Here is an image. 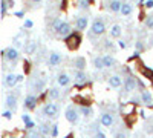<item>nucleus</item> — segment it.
Instances as JSON below:
<instances>
[{
	"label": "nucleus",
	"instance_id": "nucleus-12",
	"mask_svg": "<svg viewBox=\"0 0 153 138\" xmlns=\"http://www.w3.org/2000/svg\"><path fill=\"white\" fill-rule=\"evenodd\" d=\"M71 77L66 74V72H60L58 75H57V84L60 86V87H66V86H69L71 84Z\"/></svg>",
	"mask_w": 153,
	"mask_h": 138
},
{
	"label": "nucleus",
	"instance_id": "nucleus-27",
	"mask_svg": "<svg viewBox=\"0 0 153 138\" xmlns=\"http://www.w3.org/2000/svg\"><path fill=\"white\" fill-rule=\"evenodd\" d=\"M63 25H65V20H63L61 17H57V19L52 22V31H54V32H58Z\"/></svg>",
	"mask_w": 153,
	"mask_h": 138
},
{
	"label": "nucleus",
	"instance_id": "nucleus-24",
	"mask_svg": "<svg viewBox=\"0 0 153 138\" xmlns=\"http://www.w3.org/2000/svg\"><path fill=\"white\" fill-rule=\"evenodd\" d=\"M45 84H46V80H45V78H37V80L34 81L32 89H34V91H37V92H40V91H43Z\"/></svg>",
	"mask_w": 153,
	"mask_h": 138
},
{
	"label": "nucleus",
	"instance_id": "nucleus-39",
	"mask_svg": "<svg viewBox=\"0 0 153 138\" xmlns=\"http://www.w3.org/2000/svg\"><path fill=\"white\" fill-rule=\"evenodd\" d=\"M146 8H153V0H147V2H146Z\"/></svg>",
	"mask_w": 153,
	"mask_h": 138
},
{
	"label": "nucleus",
	"instance_id": "nucleus-35",
	"mask_svg": "<svg viewBox=\"0 0 153 138\" xmlns=\"http://www.w3.org/2000/svg\"><path fill=\"white\" fill-rule=\"evenodd\" d=\"M32 26H34L32 20H25V25H23V28H26V29H31Z\"/></svg>",
	"mask_w": 153,
	"mask_h": 138
},
{
	"label": "nucleus",
	"instance_id": "nucleus-17",
	"mask_svg": "<svg viewBox=\"0 0 153 138\" xmlns=\"http://www.w3.org/2000/svg\"><path fill=\"white\" fill-rule=\"evenodd\" d=\"M141 103L146 106H153V95L150 91H143L141 92Z\"/></svg>",
	"mask_w": 153,
	"mask_h": 138
},
{
	"label": "nucleus",
	"instance_id": "nucleus-37",
	"mask_svg": "<svg viewBox=\"0 0 153 138\" xmlns=\"http://www.w3.org/2000/svg\"><path fill=\"white\" fill-rule=\"evenodd\" d=\"M118 46H120L121 49H126V48H127V42H126V40H120V42H118Z\"/></svg>",
	"mask_w": 153,
	"mask_h": 138
},
{
	"label": "nucleus",
	"instance_id": "nucleus-5",
	"mask_svg": "<svg viewBox=\"0 0 153 138\" xmlns=\"http://www.w3.org/2000/svg\"><path fill=\"white\" fill-rule=\"evenodd\" d=\"M61 61H63V55L57 51H52L48 57V66L49 68H57V66L61 65Z\"/></svg>",
	"mask_w": 153,
	"mask_h": 138
},
{
	"label": "nucleus",
	"instance_id": "nucleus-43",
	"mask_svg": "<svg viewBox=\"0 0 153 138\" xmlns=\"http://www.w3.org/2000/svg\"><path fill=\"white\" fill-rule=\"evenodd\" d=\"M29 2H31V3H34V5H38V3H42L43 0H29Z\"/></svg>",
	"mask_w": 153,
	"mask_h": 138
},
{
	"label": "nucleus",
	"instance_id": "nucleus-2",
	"mask_svg": "<svg viewBox=\"0 0 153 138\" xmlns=\"http://www.w3.org/2000/svg\"><path fill=\"white\" fill-rule=\"evenodd\" d=\"M58 112H60V106L57 103H46L43 107H42V114L48 118H55L58 117Z\"/></svg>",
	"mask_w": 153,
	"mask_h": 138
},
{
	"label": "nucleus",
	"instance_id": "nucleus-15",
	"mask_svg": "<svg viewBox=\"0 0 153 138\" xmlns=\"http://www.w3.org/2000/svg\"><path fill=\"white\" fill-rule=\"evenodd\" d=\"M71 34H72V26H71L68 22H65V25H63V26L60 28V31L57 32V35L61 37V39H66V37L71 35Z\"/></svg>",
	"mask_w": 153,
	"mask_h": 138
},
{
	"label": "nucleus",
	"instance_id": "nucleus-11",
	"mask_svg": "<svg viewBox=\"0 0 153 138\" xmlns=\"http://www.w3.org/2000/svg\"><path fill=\"white\" fill-rule=\"evenodd\" d=\"M17 95L16 94H8L6 95V100H5V103H6V107L8 109H11L12 112H16V109H17Z\"/></svg>",
	"mask_w": 153,
	"mask_h": 138
},
{
	"label": "nucleus",
	"instance_id": "nucleus-18",
	"mask_svg": "<svg viewBox=\"0 0 153 138\" xmlns=\"http://www.w3.org/2000/svg\"><path fill=\"white\" fill-rule=\"evenodd\" d=\"M72 66H74V69L84 71V69H86V58H84V57H75V58L72 60Z\"/></svg>",
	"mask_w": 153,
	"mask_h": 138
},
{
	"label": "nucleus",
	"instance_id": "nucleus-42",
	"mask_svg": "<svg viewBox=\"0 0 153 138\" xmlns=\"http://www.w3.org/2000/svg\"><path fill=\"white\" fill-rule=\"evenodd\" d=\"M136 49H138V51H141V49H143V43L141 42H136Z\"/></svg>",
	"mask_w": 153,
	"mask_h": 138
},
{
	"label": "nucleus",
	"instance_id": "nucleus-3",
	"mask_svg": "<svg viewBox=\"0 0 153 138\" xmlns=\"http://www.w3.org/2000/svg\"><path fill=\"white\" fill-rule=\"evenodd\" d=\"M2 55H3V58L6 60V61H9L11 65H14V63H17L19 61V58H20V54H19V51L16 48H6V49H3L2 51Z\"/></svg>",
	"mask_w": 153,
	"mask_h": 138
},
{
	"label": "nucleus",
	"instance_id": "nucleus-46",
	"mask_svg": "<svg viewBox=\"0 0 153 138\" xmlns=\"http://www.w3.org/2000/svg\"><path fill=\"white\" fill-rule=\"evenodd\" d=\"M139 2H141V3H143V2H146V0H139Z\"/></svg>",
	"mask_w": 153,
	"mask_h": 138
},
{
	"label": "nucleus",
	"instance_id": "nucleus-9",
	"mask_svg": "<svg viewBox=\"0 0 153 138\" xmlns=\"http://www.w3.org/2000/svg\"><path fill=\"white\" fill-rule=\"evenodd\" d=\"M37 95H34V94H28L26 97H25V103H23V106H25V109H28V110H34L35 109V106H37Z\"/></svg>",
	"mask_w": 153,
	"mask_h": 138
},
{
	"label": "nucleus",
	"instance_id": "nucleus-23",
	"mask_svg": "<svg viewBox=\"0 0 153 138\" xmlns=\"http://www.w3.org/2000/svg\"><path fill=\"white\" fill-rule=\"evenodd\" d=\"M61 95V92L58 91V87H49L48 89V97L49 100H58Z\"/></svg>",
	"mask_w": 153,
	"mask_h": 138
},
{
	"label": "nucleus",
	"instance_id": "nucleus-40",
	"mask_svg": "<svg viewBox=\"0 0 153 138\" xmlns=\"http://www.w3.org/2000/svg\"><path fill=\"white\" fill-rule=\"evenodd\" d=\"M95 138H106V137H104V134H103V132L97 131V134H95Z\"/></svg>",
	"mask_w": 153,
	"mask_h": 138
},
{
	"label": "nucleus",
	"instance_id": "nucleus-4",
	"mask_svg": "<svg viewBox=\"0 0 153 138\" xmlns=\"http://www.w3.org/2000/svg\"><path fill=\"white\" fill-rule=\"evenodd\" d=\"M65 115H66V120L71 123V124H76L78 123V120H80V110L78 109H75L74 106H69L68 109H66V112H65Z\"/></svg>",
	"mask_w": 153,
	"mask_h": 138
},
{
	"label": "nucleus",
	"instance_id": "nucleus-44",
	"mask_svg": "<svg viewBox=\"0 0 153 138\" xmlns=\"http://www.w3.org/2000/svg\"><path fill=\"white\" fill-rule=\"evenodd\" d=\"M29 138H38V135H37V134H32V135H31Z\"/></svg>",
	"mask_w": 153,
	"mask_h": 138
},
{
	"label": "nucleus",
	"instance_id": "nucleus-41",
	"mask_svg": "<svg viewBox=\"0 0 153 138\" xmlns=\"http://www.w3.org/2000/svg\"><path fill=\"white\" fill-rule=\"evenodd\" d=\"M25 126H26V129H32V128H34V121H29V123H25Z\"/></svg>",
	"mask_w": 153,
	"mask_h": 138
},
{
	"label": "nucleus",
	"instance_id": "nucleus-25",
	"mask_svg": "<svg viewBox=\"0 0 153 138\" xmlns=\"http://www.w3.org/2000/svg\"><path fill=\"white\" fill-rule=\"evenodd\" d=\"M94 68L97 71H103L106 66H104V61H103V57H94Z\"/></svg>",
	"mask_w": 153,
	"mask_h": 138
},
{
	"label": "nucleus",
	"instance_id": "nucleus-16",
	"mask_svg": "<svg viewBox=\"0 0 153 138\" xmlns=\"http://www.w3.org/2000/svg\"><path fill=\"white\" fill-rule=\"evenodd\" d=\"M121 6H123L121 0H109V2H107V9L110 12H120Z\"/></svg>",
	"mask_w": 153,
	"mask_h": 138
},
{
	"label": "nucleus",
	"instance_id": "nucleus-1",
	"mask_svg": "<svg viewBox=\"0 0 153 138\" xmlns=\"http://www.w3.org/2000/svg\"><path fill=\"white\" fill-rule=\"evenodd\" d=\"M106 32V23H104V20L103 19H100V17H97L94 22H92V25H91V37H100V35H103Z\"/></svg>",
	"mask_w": 153,
	"mask_h": 138
},
{
	"label": "nucleus",
	"instance_id": "nucleus-38",
	"mask_svg": "<svg viewBox=\"0 0 153 138\" xmlns=\"http://www.w3.org/2000/svg\"><path fill=\"white\" fill-rule=\"evenodd\" d=\"M22 120H23L25 123H29V121H31V118H29L28 114H23V115H22Z\"/></svg>",
	"mask_w": 153,
	"mask_h": 138
},
{
	"label": "nucleus",
	"instance_id": "nucleus-28",
	"mask_svg": "<svg viewBox=\"0 0 153 138\" xmlns=\"http://www.w3.org/2000/svg\"><path fill=\"white\" fill-rule=\"evenodd\" d=\"M8 6H11V3L8 2V0H2V17H6Z\"/></svg>",
	"mask_w": 153,
	"mask_h": 138
},
{
	"label": "nucleus",
	"instance_id": "nucleus-14",
	"mask_svg": "<svg viewBox=\"0 0 153 138\" xmlns=\"http://www.w3.org/2000/svg\"><path fill=\"white\" fill-rule=\"evenodd\" d=\"M37 46H38V43H37L35 40H29V42H26V43L23 45V48H25V54H28V55L35 54Z\"/></svg>",
	"mask_w": 153,
	"mask_h": 138
},
{
	"label": "nucleus",
	"instance_id": "nucleus-22",
	"mask_svg": "<svg viewBox=\"0 0 153 138\" xmlns=\"http://www.w3.org/2000/svg\"><path fill=\"white\" fill-rule=\"evenodd\" d=\"M103 61H104V66L106 68H113L115 65H117V58H115L113 55H110V54L103 55Z\"/></svg>",
	"mask_w": 153,
	"mask_h": 138
},
{
	"label": "nucleus",
	"instance_id": "nucleus-34",
	"mask_svg": "<svg viewBox=\"0 0 153 138\" xmlns=\"http://www.w3.org/2000/svg\"><path fill=\"white\" fill-rule=\"evenodd\" d=\"M115 138H129V135H127L126 131H120L117 135H115Z\"/></svg>",
	"mask_w": 153,
	"mask_h": 138
},
{
	"label": "nucleus",
	"instance_id": "nucleus-29",
	"mask_svg": "<svg viewBox=\"0 0 153 138\" xmlns=\"http://www.w3.org/2000/svg\"><path fill=\"white\" fill-rule=\"evenodd\" d=\"M144 25L147 29H152L153 28V16H147V19L144 20Z\"/></svg>",
	"mask_w": 153,
	"mask_h": 138
},
{
	"label": "nucleus",
	"instance_id": "nucleus-36",
	"mask_svg": "<svg viewBox=\"0 0 153 138\" xmlns=\"http://www.w3.org/2000/svg\"><path fill=\"white\" fill-rule=\"evenodd\" d=\"M57 128H58L57 124H54L52 129H51V135H52V137H55V135H57V132H58V129H57Z\"/></svg>",
	"mask_w": 153,
	"mask_h": 138
},
{
	"label": "nucleus",
	"instance_id": "nucleus-33",
	"mask_svg": "<svg viewBox=\"0 0 153 138\" xmlns=\"http://www.w3.org/2000/svg\"><path fill=\"white\" fill-rule=\"evenodd\" d=\"M3 118H6V120H11V118H12V110H11V109L3 110Z\"/></svg>",
	"mask_w": 153,
	"mask_h": 138
},
{
	"label": "nucleus",
	"instance_id": "nucleus-6",
	"mask_svg": "<svg viewBox=\"0 0 153 138\" xmlns=\"http://www.w3.org/2000/svg\"><path fill=\"white\" fill-rule=\"evenodd\" d=\"M72 78L75 83H78V84H84L87 83L89 80V75L84 72V71H80V69H74L72 71Z\"/></svg>",
	"mask_w": 153,
	"mask_h": 138
},
{
	"label": "nucleus",
	"instance_id": "nucleus-30",
	"mask_svg": "<svg viewBox=\"0 0 153 138\" xmlns=\"http://www.w3.org/2000/svg\"><path fill=\"white\" fill-rule=\"evenodd\" d=\"M51 129H52V126H46V124H43V126H40V132L45 134V135H51Z\"/></svg>",
	"mask_w": 153,
	"mask_h": 138
},
{
	"label": "nucleus",
	"instance_id": "nucleus-19",
	"mask_svg": "<svg viewBox=\"0 0 153 138\" xmlns=\"http://www.w3.org/2000/svg\"><path fill=\"white\" fill-rule=\"evenodd\" d=\"M109 34H110V37L112 39H120V37L123 35V28L120 26V25H112L110 26V29H109Z\"/></svg>",
	"mask_w": 153,
	"mask_h": 138
},
{
	"label": "nucleus",
	"instance_id": "nucleus-32",
	"mask_svg": "<svg viewBox=\"0 0 153 138\" xmlns=\"http://www.w3.org/2000/svg\"><path fill=\"white\" fill-rule=\"evenodd\" d=\"M89 6V0H80L78 2V8L80 9H86Z\"/></svg>",
	"mask_w": 153,
	"mask_h": 138
},
{
	"label": "nucleus",
	"instance_id": "nucleus-8",
	"mask_svg": "<svg viewBox=\"0 0 153 138\" xmlns=\"http://www.w3.org/2000/svg\"><path fill=\"white\" fill-rule=\"evenodd\" d=\"M100 121L104 128H112L113 123H115V115L110 114V112H103L101 117H100Z\"/></svg>",
	"mask_w": 153,
	"mask_h": 138
},
{
	"label": "nucleus",
	"instance_id": "nucleus-20",
	"mask_svg": "<svg viewBox=\"0 0 153 138\" xmlns=\"http://www.w3.org/2000/svg\"><path fill=\"white\" fill-rule=\"evenodd\" d=\"M123 84V78H121V75L118 74H113L109 77V86L110 87H120Z\"/></svg>",
	"mask_w": 153,
	"mask_h": 138
},
{
	"label": "nucleus",
	"instance_id": "nucleus-10",
	"mask_svg": "<svg viewBox=\"0 0 153 138\" xmlns=\"http://www.w3.org/2000/svg\"><path fill=\"white\" fill-rule=\"evenodd\" d=\"M20 81V78H19V75H16V74H12V72H9V74H6L5 75V80H3V84L6 86V87H14L17 83Z\"/></svg>",
	"mask_w": 153,
	"mask_h": 138
},
{
	"label": "nucleus",
	"instance_id": "nucleus-45",
	"mask_svg": "<svg viewBox=\"0 0 153 138\" xmlns=\"http://www.w3.org/2000/svg\"><path fill=\"white\" fill-rule=\"evenodd\" d=\"M8 2L11 3V6H12V5H14V0H8Z\"/></svg>",
	"mask_w": 153,
	"mask_h": 138
},
{
	"label": "nucleus",
	"instance_id": "nucleus-21",
	"mask_svg": "<svg viewBox=\"0 0 153 138\" xmlns=\"http://www.w3.org/2000/svg\"><path fill=\"white\" fill-rule=\"evenodd\" d=\"M132 12H133V6H132L129 2H123V6H121L120 14H121L123 17H129Z\"/></svg>",
	"mask_w": 153,
	"mask_h": 138
},
{
	"label": "nucleus",
	"instance_id": "nucleus-7",
	"mask_svg": "<svg viewBox=\"0 0 153 138\" xmlns=\"http://www.w3.org/2000/svg\"><path fill=\"white\" fill-rule=\"evenodd\" d=\"M136 86H138V81L135 77H132V75H129L126 80H124V92L126 94H130L136 89Z\"/></svg>",
	"mask_w": 153,
	"mask_h": 138
},
{
	"label": "nucleus",
	"instance_id": "nucleus-26",
	"mask_svg": "<svg viewBox=\"0 0 153 138\" xmlns=\"http://www.w3.org/2000/svg\"><path fill=\"white\" fill-rule=\"evenodd\" d=\"M80 114H81L84 118H91V117L94 115V110L86 104V106H81V107H80Z\"/></svg>",
	"mask_w": 153,
	"mask_h": 138
},
{
	"label": "nucleus",
	"instance_id": "nucleus-13",
	"mask_svg": "<svg viewBox=\"0 0 153 138\" xmlns=\"http://www.w3.org/2000/svg\"><path fill=\"white\" fill-rule=\"evenodd\" d=\"M87 25H89V17L86 16H81L75 20V29L76 31H84L87 28Z\"/></svg>",
	"mask_w": 153,
	"mask_h": 138
},
{
	"label": "nucleus",
	"instance_id": "nucleus-31",
	"mask_svg": "<svg viewBox=\"0 0 153 138\" xmlns=\"http://www.w3.org/2000/svg\"><path fill=\"white\" fill-rule=\"evenodd\" d=\"M104 48L107 49V51H113V49H115L113 42H110V40H104Z\"/></svg>",
	"mask_w": 153,
	"mask_h": 138
}]
</instances>
